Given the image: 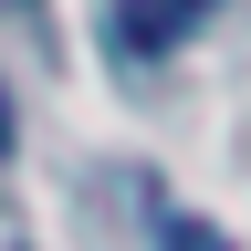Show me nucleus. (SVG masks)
<instances>
[{
  "label": "nucleus",
  "mask_w": 251,
  "mask_h": 251,
  "mask_svg": "<svg viewBox=\"0 0 251 251\" xmlns=\"http://www.w3.org/2000/svg\"><path fill=\"white\" fill-rule=\"evenodd\" d=\"M157 251H230V241H220L209 220H188V209H168V220H157Z\"/></svg>",
  "instance_id": "nucleus-2"
},
{
  "label": "nucleus",
  "mask_w": 251,
  "mask_h": 251,
  "mask_svg": "<svg viewBox=\"0 0 251 251\" xmlns=\"http://www.w3.org/2000/svg\"><path fill=\"white\" fill-rule=\"evenodd\" d=\"M209 21V0H115V21H105V42L126 63H147V52H178L188 31Z\"/></svg>",
  "instance_id": "nucleus-1"
},
{
  "label": "nucleus",
  "mask_w": 251,
  "mask_h": 251,
  "mask_svg": "<svg viewBox=\"0 0 251 251\" xmlns=\"http://www.w3.org/2000/svg\"><path fill=\"white\" fill-rule=\"evenodd\" d=\"M11 136H21V126H11V94H0V157H11Z\"/></svg>",
  "instance_id": "nucleus-3"
},
{
  "label": "nucleus",
  "mask_w": 251,
  "mask_h": 251,
  "mask_svg": "<svg viewBox=\"0 0 251 251\" xmlns=\"http://www.w3.org/2000/svg\"><path fill=\"white\" fill-rule=\"evenodd\" d=\"M21 11H42V0H21Z\"/></svg>",
  "instance_id": "nucleus-4"
}]
</instances>
